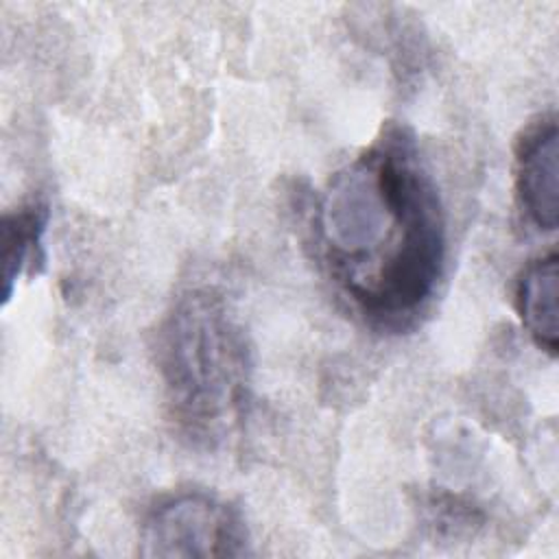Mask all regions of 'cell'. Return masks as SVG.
<instances>
[{
    "mask_svg": "<svg viewBox=\"0 0 559 559\" xmlns=\"http://www.w3.org/2000/svg\"><path fill=\"white\" fill-rule=\"evenodd\" d=\"M559 262L557 253L535 260L518 284V310L524 328L548 354H557L559 343Z\"/></svg>",
    "mask_w": 559,
    "mask_h": 559,
    "instance_id": "obj_5",
    "label": "cell"
},
{
    "mask_svg": "<svg viewBox=\"0 0 559 559\" xmlns=\"http://www.w3.org/2000/svg\"><path fill=\"white\" fill-rule=\"evenodd\" d=\"M159 369L177 419L197 435L229 426L245 400L249 354L221 297L192 290L159 332Z\"/></svg>",
    "mask_w": 559,
    "mask_h": 559,
    "instance_id": "obj_2",
    "label": "cell"
},
{
    "mask_svg": "<svg viewBox=\"0 0 559 559\" xmlns=\"http://www.w3.org/2000/svg\"><path fill=\"white\" fill-rule=\"evenodd\" d=\"M48 223V207L44 203H31L17 212H9L2 218V280L4 301L13 293V284L26 264L39 260L41 236Z\"/></svg>",
    "mask_w": 559,
    "mask_h": 559,
    "instance_id": "obj_6",
    "label": "cell"
},
{
    "mask_svg": "<svg viewBox=\"0 0 559 559\" xmlns=\"http://www.w3.org/2000/svg\"><path fill=\"white\" fill-rule=\"evenodd\" d=\"M518 194L528 218L546 231L559 216V133L555 118L539 122L518 151Z\"/></svg>",
    "mask_w": 559,
    "mask_h": 559,
    "instance_id": "obj_4",
    "label": "cell"
},
{
    "mask_svg": "<svg viewBox=\"0 0 559 559\" xmlns=\"http://www.w3.org/2000/svg\"><path fill=\"white\" fill-rule=\"evenodd\" d=\"M317 221L334 277L367 317L400 325L428 304L443 271L445 221L406 133H386L338 170Z\"/></svg>",
    "mask_w": 559,
    "mask_h": 559,
    "instance_id": "obj_1",
    "label": "cell"
},
{
    "mask_svg": "<svg viewBox=\"0 0 559 559\" xmlns=\"http://www.w3.org/2000/svg\"><path fill=\"white\" fill-rule=\"evenodd\" d=\"M144 557H231L245 552L240 513L205 493H183L159 504L142 533Z\"/></svg>",
    "mask_w": 559,
    "mask_h": 559,
    "instance_id": "obj_3",
    "label": "cell"
}]
</instances>
